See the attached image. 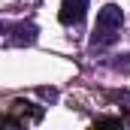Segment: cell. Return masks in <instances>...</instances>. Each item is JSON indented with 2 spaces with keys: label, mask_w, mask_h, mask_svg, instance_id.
<instances>
[{
  "label": "cell",
  "mask_w": 130,
  "mask_h": 130,
  "mask_svg": "<svg viewBox=\"0 0 130 130\" xmlns=\"http://www.w3.org/2000/svg\"><path fill=\"white\" fill-rule=\"evenodd\" d=\"M121 27H124V9L118 3H106L97 12V24H94V33H91V45H112L118 36H121Z\"/></svg>",
  "instance_id": "6da1fadb"
},
{
  "label": "cell",
  "mask_w": 130,
  "mask_h": 130,
  "mask_svg": "<svg viewBox=\"0 0 130 130\" xmlns=\"http://www.w3.org/2000/svg\"><path fill=\"white\" fill-rule=\"evenodd\" d=\"M9 109L18 112V115H3L0 124H6V127H21V124H27V121H39V118H42V109L33 106V103H27V100H12Z\"/></svg>",
  "instance_id": "7a4b0ae2"
},
{
  "label": "cell",
  "mask_w": 130,
  "mask_h": 130,
  "mask_svg": "<svg viewBox=\"0 0 130 130\" xmlns=\"http://www.w3.org/2000/svg\"><path fill=\"white\" fill-rule=\"evenodd\" d=\"M88 3L91 0H61V12H58V18H61V24H79L82 18H85V12H88Z\"/></svg>",
  "instance_id": "3957f363"
},
{
  "label": "cell",
  "mask_w": 130,
  "mask_h": 130,
  "mask_svg": "<svg viewBox=\"0 0 130 130\" xmlns=\"http://www.w3.org/2000/svg\"><path fill=\"white\" fill-rule=\"evenodd\" d=\"M9 33H12V36H9L12 45H33L39 30H36L33 21H18V24H9Z\"/></svg>",
  "instance_id": "277c9868"
},
{
  "label": "cell",
  "mask_w": 130,
  "mask_h": 130,
  "mask_svg": "<svg viewBox=\"0 0 130 130\" xmlns=\"http://www.w3.org/2000/svg\"><path fill=\"white\" fill-rule=\"evenodd\" d=\"M115 70H121V73H130V55H121V58L115 61Z\"/></svg>",
  "instance_id": "5b68a950"
},
{
  "label": "cell",
  "mask_w": 130,
  "mask_h": 130,
  "mask_svg": "<svg viewBox=\"0 0 130 130\" xmlns=\"http://www.w3.org/2000/svg\"><path fill=\"white\" fill-rule=\"evenodd\" d=\"M97 124L100 127H112V124L118 127V124H124V118H97Z\"/></svg>",
  "instance_id": "8992f818"
},
{
  "label": "cell",
  "mask_w": 130,
  "mask_h": 130,
  "mask_svg": "<svg viewBox=\"0 0 130 130\" xmlns=\"http://www.w3.org/2000/svg\"><path fill=\"white\" fill-rule=\"evenodd\" d=\"M39 94H42V97H45V100H55V97H58V91H55V88H42Z\"/></svg>",
  "instance_id": "52a82bcc"
},
{
  "label": "cell",
  "mask_w": 130,
  "mask_h": 130,
  "mask_svg": "<svg viewBox=\"0 0 130 130\" xmlns=\"http://www.w3.org/2000/svg\"><path fill=\"white\" fill-rule=\"evenodd\" d=\"M112 100H121V103H130V94H112Z\"/></svg>",
  "instance_id": "ba28073f"
}]
</instances>
